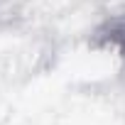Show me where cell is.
<instances>
[{"mask_svg": "<svg viewBox=\"0 0 125 125\" xmlns=\"http://www.w3.org/2000/svg\"><path fill=\"white\" fill-rule=\"evenodd\" d=\"M101 37H103L108 44H113V47H115V49L125 56V20L105 25V30L101 32Z\"/></svg>", "mask_w": 125, "mask_h": 125, "instance_id": "cell-1", "label": "cell"}]
</instances>
